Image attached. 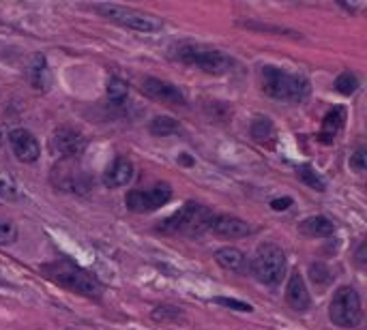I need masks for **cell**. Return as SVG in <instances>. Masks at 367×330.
<instances>
[{
    "instance_id": "28",
    "label": "cell",
    "mask_w": 367,
    "mask_h": 330,
    "mask_svg": "<svg viewBox=\"0 0 367 330\" xmlns=\"http://www.w3.org/2000/svg\"><path fill=\"white\" fill-rule=\"evenodd\" d=\"M213 303H217V305H221V307H228V309H234V311H243V313L254 311L252 305L240 303V301H236V298H224V296H217V298H213Z\"/></svg>"
},
{
    "instance_id": "2",
    "label": "cell",
    "mask_w": 367,
    "mask_h": 330,
    "mask_svg": "<svg viewBox=\"0 0 367 330\" xmlns=\"http://www.w3.org/2000/svg\"><path fill=\"white\" fill-rule=\"evenodd\" d=\"M172 58L209 75H226L234 69V60L228 54L202 44H179L172 50Z\"/></svg>"
},
{
    "instance_id": "29",
    "label": "cell",
    "mask_w": 367,
    "mask_h": 330,
    "mask_svg": "<svg viewBox=\"0 0 367 330\" xmlns=\"http://www.w3.org/2000/svg\"><path fill=\"white\" fill-rule=\"evenodd\" d=\"M15 236H18V232H15V225H13V223H9V221H0V244H9V242H13Z\"/></svg>"
},
{
    "instance_id": "27",
    "label": "cell",
    "mask_w": 367,
    "mask_h": 330,
    "mask_svg": "<svg viewBox=\"0 0 367 330\" xmlns=\"http://www.w3.org/2000/svg\"><path fill=\"white\" fill-rule=\"evenodd\" d=\"M309 272H311L314 283H320L322 287H324V285H329V283L333 281V275L329 272V268L322 266V264H311Z\"/></svg>"
},
{
    "instance_id": "15",
    "label": "cell",
    "mask_w": 367,
    "mask_h": 330,
    "mask_svg": "<svg viewBox=\"0 0 367 330\" xmlns=\"http://www.w3.org/2000/svg\"><path fill=\"white\" fill-rule=\"evenodd\" d=\"M221 238H245L252 234V225L232 215H217L211 227Z\"/></svg>"
},
{
    "instance_id": "33",
    "label": "cell",
    "mask_w": 367,
    "mask_h": 330,
    "mask_svg": "<svg viewBox=\"0 0 367 330\" xmlns=\"http://www.w3.org/2000/svg\"><path fill=\"white\" fill-rule=\"evenodd\" d=\"M363 249H365V244H361L359 246V253H356V258H359V264L363 266V262H365V258H363Z\"/></svg>"
},
{
    "instance_id": "17",
    "label": "cell",
    "mask_w": 367,
    "mask_h": 330,
    "mask_svg": "<svg viewBox=\"0 0 367 330\" xmlns=\"http://www.w3.org/2000/svg\"><path fill=\"white\" fill-rule=\"evenodd\" d=\"M299 230H301V234H305L309 238H329L335 234V223L322 215H316V217H307L305 221H301Z\"/></svg>"
},
{
    "instance_id": "3",
    "label": "cell",
    "mask_w": 367,
    "mask_h": 330,
    "mask_svg": "<svg viewBox=\"0 0 367 330\" xmlns=\"http://www.w3.org/2000/svg\"><path fill=\"white\" fill-rule=\"evenodd\" d=\"M44 270L63 287H67L69 292L86 296L93 301H99L103 296V285L97 277H93L91 272H86L84 268L75 266L69 260H60L56 264H48L44 266Z\"/></svg>"
},
{
    "instance_id": "20",
    "label": "cell",
    "mask_w": 367,
    "mask_h": 330,
    "mask_svg": "<svg viewBox=\"0 0 367 330\" xmlns=\"http://www.w3.org/2000/svg\"><path fill=\"white\" fill-rule=\"evenodd\" d=\"M150 317L161 324H181V322H185V311L174 305H159L153 309Z\"/></svg>"
},
{
    "instance_id": "11",
    "label": "cell",
    "mask_w": 367,
    "mask_h": 330,
    "mask_svg": "<svg viewBox=\"0 0 367 330\" xmlns=\"http://www.w3.org/2000/svg\"><path fill=\"white\" fill-rule=\"evenodd\" d=\"M142 91L146 97L159 103H168V105H185V95L179 86H174L172 81L159 79V77H144L142 81Z\"/></svg>"
},
{
    "instance_id": "34",
    "label": "cell",
    "mask_w": 367,
    "mask_h": 330,
    "mask_svg": "<svg viewBox=\"0 0 367 330\" xmlns=\"http://www.w3.org/2000/svg\"><path fill=\"white\" fill-rule=\"evenodd\" d=\"M5 140H7V138H5V133H3V127H0V146L5 144Z\"/></svg>"
},
{
    "instance_id": "14",
    "label": "cell",
    "mask_w": 367,
    "mask_h": 330,
    "mask_svg": "<svg viewBox=\"0 0 367 330\" xmlns=\"http://www.w3.org/2000/svg\"><path fill=\"white\" fill-rule=\"evenodd\" d=\"M285 303H288L295 311H307L311 307V298L307 292L305 279L299 270H295L288 279V285H285Z\"/></svg>"
},
{
    "instance_id": "5",
    "label": "cell",
    "mask_w": 367,
    "mask_h": 330,
    "mask_svg": "<svg viewBox=\"0 0 367 330\" xmlns=\"http://www.w3.org/2000/svg\"><path fill=\"white\" fill-rule=\"evenodd\" d=\"M250 268H252V275L256 277V281H260L264 285H277L281 281V277L285 275L288 260H285V253L279 244L264 242L256 249Z\"/></svg>"
},
{
    "instance_id": "4",
    "label": "cell",
    "mask_w": 367,
    "mask_h": 330,
    "mask_svg": "<svg viewBox=\"0 0 367 330\" xmlns=\"http://www.w3.org/2000/svg\"><path fill=\"white\" fill-rule=\"evenodd\" d=\"M215 213L209 206H202L195 202H187L181 211H176L172 217H168L159 225L161 232L166 234H185V236H202L207 230L213 227Z\"/></svg>"
},
{
    "instance_id": "6",
    "label": "cell",
    "mask_w": 367,
    "mask_h": 330,
    "mask_svg": "<svg viewBox=\"0 0 367 330\" xmlns=\"http://www.w3.org/2000/svg\"><path fill=\"white\" fill-rule=\"evenodd\" d=\"M95 13H99L101 18L122 26V28H129L136 32H157L163 28L161 20H157L155 15H148L144 11L131 9V7H122V5H93L91 7Z\"/></svg>"
},
{
    "instance_id": "23",
    "label": "cell",
    "mask_w": 367,
    "mask_h": 330,
    "mask_svg": "<svg viewBox=\"0 0 367 330\" xmlns=\"http://www.w3.org/2000/svg\"><path fill=\"white\" fill-rule=\"evenodd\" d=\"M356 88H359V77H356L352 71H344V73L337 75V79H335V91H337L340 95L350 97V95L356 93Z\"/></svg>"
},
{
    "instance_id": "1",
    "label": "cell",
    "mask_w": 367,
    "mask_h": 330,
    "mask_svg": "<svg viewBox=\"0 0 367 330\" xmlns=\"http://www.w3.org/2000/svg\"><path fill=\"white\" fill-rule=\"evenodd\" d=\"M260 88L271 99L301 103L309 95V81L303 75L281 71L277 67H262L260 69Z\"/></svg>"
},
{
    "instance_id": "31",
    "label": "cell",
    "mask_w": 367,
    "mask_h": 330,
    "mask_svg": "<svg viewBox=\"0 0 367 330\" xmlns=\"http://www.w3.org/2000/svg\"><path fill=\"white\" fill-rule=\"evenodd\" d=\"M240 26L252 28V30H266V32H273V34H285V32H290V30H285V28H277V26H269V24H254V22H240ZM290 34H297V32H290ZM297 37H299V34H297Z\"/></svg>"
},
{
    "instance_id": "22",
    "label": "cell",
    "mask_w": 367,
    "mask_h": 330,
    "mask_svg": "<svg viewBox=\"0 0 367 330\" xmlns=\"http://www.w3.org/2000/svg\"><path fill=\"white\" fill-rule=\"evenodd\" d=\"M105 91H108V99H110L114 105H122V103L127 101V97H129L127 81H122L120 77H110Z\"/></svg>"
},
{
    "instance_id": "25",
    "label": "cell",
    "mask_w": 367,
    "mask_h": 330,
    "mask_svg": "<svg viewBox=\"0 0 367 330\" xmlns=\"http://www.w3.org/2000/svg\"><path fill=\"white\" fill-rule=\"evenodd\" d=\"M273 133H275V129H273V122H271L269 118L258 116V118L252 122V138H254V140L264 142V140L273 138Z\"/></svg>"
},
{
    "instance_id": "32",
    "label": "cell",
    "mask_w": 367,
    "mask_h": 330,
    "mask_svg": "<svg viewBox=\"0 0 367 330\" xmlns=\"http://www.w3.org/2000/svg\"><path fill=\"white\" fill-rule=\"evenodd\" d=\"M290 204H292V199H290V197H283V199H273V202H271V209L279 213V211H285V209H288Z\"/></svg>"
},
{
    "instance_id": "24",
    "label": "cell",
    "mask_w": 367,
    "mask_h": 330,
    "mask_svg": "<svg viewBox=\"0 0 367 330\" xmlns=\"http://www.w3.org/2000/svg\"><path fill=\"white\" fill-rule=\"evenodd\" d=\"M0 197L7 199V202H18L22 197L20 189H18V183L7 172H0Z\"/></svg>"
},
{
    "instance_id": "19",
    "label": "cell",
    "mask_w": 367,
    "mask_h": 330,
    "mask_svg": "<svg viewBox=\"0 0 367 330\" xmlns=\"http://www.w3.org/2000/svg\"><path fill=\"white\" fill-rule=\"evenodd\" d=\"M30 84L34 91H46L48 84H50V71H48V62L46 58L37 54L32 58V65H30Z\"/></svg>"
},
{
    "instance_id": "8",
    "label": "cell",
    "mask_w": 367,
    "mask_h": 330,
    "mask_svg": "<svg viewBox=\"0 0 367 330\" xmlns=\"http://www.w3.org/2000/svg\"><path fill=\"white\" fill-rule=\"evenodd\" d=\"M172 197L170 185H155L150 189H131L125 197V206L131 213H153L166 206Z\"/></svg>"
},
{
    "instance_id": "26",
    "label": "cell",
    "mask_w": 367,
    "mask_h": 330,
    "mask_svg": "<svg viewBox=\"0 0 367 330\" xmlns=\"http://www.w3.org/2000/svg\"><path fill=\"white\" fill-rule=\"evenodd\" d=\"M297 174H299V178L307 185V187H311V189H316V191H324L326 189V183L322 180V176L320 174H316L309 165H301V168L297 170Z\"/></svg>"
},
{
    "instance_id": "9",
    "label": "cell",
    "mask_w": 367,
    "mask_h": 330,
    "mask_svg": "<svg viewBox=\"0 0 367 330\" xmlns=\"http://www.w3.org/2000/svg\"><path fill=\"white\" fill-rule=\"evenodd\" d=\"M52 183L63 189V191H71V193H84L89 191L91 183L89 176L84 174V170L77 168L75 159H63L58 165H54L52 170Z\"/></svg>"
},
{
    "instance_id": "30",
    "label": "cell",
    "mask_w": 367,
    "mask_h": 330,
    "mask_svg": "<svg viewBox=\"0 0 367 330\" xmlns=\"http://www.w3.org/2000/svg\"><path fill=\"white\" fill-rule=\"evenodd\" d=\"M365 148L361 146V148H356L354 150V154L350 157V168L354 170V172H359V174H363L365 172Z\"/></svg>"
},
{
    "instance_id": "10",
    "label": "cell",
    "mask_w": 367,
    "mask_h": 330,
    "mask_svg": "<svg viewBox=\"0 0 367 330\" xmlns=\"http://www.w3.org/2000/svg\"><path fill=\"white\" fill-rule=\"evenodd\" d=\"M50 150L63 159H77L86 150V138L71 127H58L50 138Z\"/></svg>"
},
{
    "instance_id": "13",
    "label": "cell",
    "mask_w": 367,
    "mask_h": 330,
    "mask_svg": "<svg viewBox=\"0 0 367 330\" xmlns=\"http://www.w3.org/2000/svg\"><path fill=\"white\" fill-rule=\"evenodd\" d=\"M134 180V163L127 157H116L103 172V185L108 189L125 187Z\"/></svg>"
},
{
    "instance_id": "16",
    "label": "cell",
    "mask_w": 367,
    "mask_h": 330,
    "mask_svg": "<svg viewBox=\"0 0 367 330\" xmlns=\"http://www.w3.org/2000/svg\"><path fill=\"white\" fill-rule=\"evenodd\" d=\"M215 262L230 272H245L247 270V258L236 246H221L215 251Z\"/></svg>"
},
{
    "instance_id": "18",
    "label": "cell",
    "mask_w": 367,
    "mask_h": 330,
    "mask_svg": "<svg viewBox=\"0 0 367 330\" xmlns=\"http://www.w3.org/2000/svg\"><path fill=\"white\" fill-rule=\"evenodd\" d=\"M344 120H346L344 107H333L329 114H326L324 120H322V133H320L322 142H333L335 136H337V133L342 131V127H344Z\"/></svg>"
},
{
    "instance_id": "7",
    "label": "cell",
    "mask_w": 367,
    "mask_h": 330,
    "mask_svg": "<svg viewBox=\"0 0 367 330\" xmlns=\"http://www.w3.org/2000/svg\"><path fill=\"white\" fill-rule=\"evenodd\" d=\"M363 311H361V298L359 292L350 285H344L333 294V301L329 305V319L337 328H356L361 324Z\"/></svg>"
},
{
    "instance_id": "21",
    "label": "cell",
    "mask_w": 367,
    "mask_h": 330,
    "mask_svg": "<svg viewBox=\"0 0 367 330\" xmlns=\"http://www.w3.org/2000/svg\"><path fill=\"white\" fill-rule=\"evenodd\" d=\"M181 131L179 120H174L172 116H157L150 120V133L159 136V138H166V136H174Z\"/></svg>"
},
{
    "instance_id": "12",
    "label": "cell",
    "mask_w": 367,
    "mask_h": 330,
    "mask_svg": "<svg viewBox=\"0 0 367 330\" xmlns=\"http://www.w3.org/2000/svg\"><path fill=\"white\" fill-rule=\"evenodd\" d=\"M9 144H11V150L15 154L18 161L22 163H34L41 154V148H39V142L37 138L26 131V129H13L9 136H7Z\"/></svg>"
}]
</instances>
